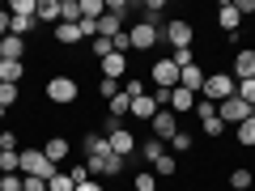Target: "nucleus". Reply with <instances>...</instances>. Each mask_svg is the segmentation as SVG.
Wrapping results in <instances>:
<instances>
[{
    "mask_svg": "<svg viewBox=\"0 0 255 191\" xmlns=\"http://www.w3.org/2000/svg\"><path fill=\"white\" fill-rule=\"evenodd\" d=\"M0 64H4V55H0Z\"/></svg>",
    "mask_w": 255,
    "mask_h": 191,
    "instance_id": "6e6d98bb",
    "label": "nucleus"
},
{
    "mask_svg": "<svg viewBox=\"0 0 255 191\" xmlns=\"http://www.w3.org/2000/svg\"><path fill=\"white\" fill-rule=\"evenodd\" d=\"M34 30H38V17H34V13H21V17H13V13H9V34L26 38V34H34Z\"/></svg>",
    "mask_w": 255,
    "mask_h": 191,
    "instance_id": "a211bd4d",
    "label": "nucleus"
},
{
    "mask_svg": "<svg viewBox=\"0 0 255 191\" xmlns=\"http://www.w3.org/2000/svg\"><path fill=\"white\" fill-rule=\"evenodd\" d=\"M204 77H209V73H204L200 64H187V68H179V85H183L187 94H196V98H200V90H204Z\"/></svg>",
    "mask_w": 255,
    "mask_h": 191,
    "instance_id": "9b49d317",
    "label": "nucleus"
},
{
    "mask_svg": "<svg viewBox=\"0 0 255 191\" xmlns=\"http://www.w3.org/2000/svg\"><path fill=\"white\" fill-rule=\"evenodd\" d=\"M170 110L174 115H191V110H196V94H187L183 85H174L170 90Z\"/></svg>",
    "mask_w": 255,
    "mask_h": 191,
    "instance_id": "dca6fc26",
    "label": "nucleus"
},
{
    "mask_svg": "<svg viewBox=\"0 0 255 191\" xmlns=\"http://www.w3.org/2000/svg\"><path fill=\"white\" fill-rule=\"evenodd\" d=\"M17 170L26 174V179H51L60 166H55L43 149H21V166H17Z\"/></svg>",
    "mask_w": 255,
    "mask_h": 191,
    "instance_id": "f03ea898",
    "label": "nucleus"
},
{
    "mask_svg": "<svg viewBox=\"0 0 255 191\" xmlns=\"http://www.w3.org/2000/svg\"><path fill=\"white\" fill-rule=\"evenodd\" d=\"M21 166V149H0V174H17Z\"/></svg>",
    "mask_w": 255,
    "mask_h": 191,
    "instance_id": "cd10ccee",
    "label": "nucleus"
},
{
    "mask_svg": "<svg viewBox=\"0 0 255 191\" xmlns=\"http://www.w3.org/2000/svg\"><path fill=\"white\" fill-rule=\"evenodd\" d=\"M13 102H17V85H0V106L9 110Z\"/></svg>",
    "mask_w": 255,
    "mask_h": 191,
    "instance_id": "37998d69",
    "label": "nucleus"
},
{
    "mask_svg": "<svg viewBox=\"0 0 255 191\" xmlns=\"http://www.w3.org/2000/svg\"><path fill=\"white\" fill-rule=\"evenodd\" d=\"M153 174H157V179H174V174H179V157H174L170 149H166V153L157 157V166H153Z\"/></svg>",
    "mask_w": 255,
    "mask_h": 191,
    "instance_id": "4be33fe9",
    "label": "nucleus"
},
{
    "mask_svg": "<svg viewBox=\"0 0 255 191\" xmlns=\"http://www.w3.org/2000/svg\"><path fill=\"white\" fill-rule=\"evenodd\" d=\"M47 191H77V183L68 179V174H60V170H55L51 179H47Z\"/></svg>",
    "mask_w": 255,
    "mask_h": 191,
    "instance_id": "72a5a7b5",
    "label": "nucleus"
},
{
    "mask_svg": "<svg viewBox=\"0 0 255 191\" xmlns=\"http://www.w3.org/2000/svg\"><path fill=\"white\" fill-rule=\"evenodd\" d=\"M9 34V9H0V38Z\"/></svg>",
    "mask_w": 255,
    "mask_h": 191,
    "instance_id": "603ef678",
    "label": "nucleus"
},
{
    "mask_svg": "<svg viewBox=\"0 0 255 191\" xmlns=\"http://www.w3.org/2000/svg\"><path fill=\"white\" fill-rule=\"evenodd\" d=\"M43 153H47V157H51V162H55V166H60V162H64V157L73 153V145H68V140H64V136H51V140H47V145H43Z\"/></svg>",
    "mask_w": 255,
    "mask_h": 191,
    "instance_id": "aec40b11",
    "label": "nucleus"
},
{
    "mask_svg": "<svg viewBox=\"0 0 255 191\" xmlns=\"http://www.w3.org/2000/svg\"><path fill=\"white\" fill-rule=\"evenodd\" d=\"M200 132H204L209 140H221V136H226V123H221V115H204V119H200Z\"/></svg>",
    "mask_w": 255,
    "mask_h": 191,
    "instance_id": "b1692460",
    "label": "nucleus"
},
{
    "mask_svg": "<svg viewBox=\"0 0 255 191\" xmlns=\"http://www.w3.org/2000/svg\"><path fill=\"white\" fill-rule=\"evenodd\" d=\"M162 43L170 47V51H183V47H191V43H196V26H191V21H183V17L166 21V30H162Z\"/></svg>",
    "mask_w": 255,
    "mask_h": 191,
    "instance_id": "7ed1b4c3",
    "label": "nucleus"
},
{
    "mask_svg": "<svg viewBox=\"0 0 255 191\" xmlns=\"http://www.w3.org/2000/svg\"><path fill=\"white\" fill-rule=\"evenodd\" d=\"M255 77V47H243L234 55V81H251Z\"/></svg>",
    "mask_w": 255,
    "mask_h": 191,
    "instance_id": "ddd939ff",
    "label": "nucleus"
},
{
    "mask_svg": "<svg viewBox=\"0 0 255 191\" xmlns=\"http://www.w3.org/2000/svg\"><path fill=\"white\" fill-rule=\"evenodd\" d=\"M191 145H196V140H191V132H183V127H179V136L170 140V153H191Z\"/></svg>",
    "mask_w": 255,
    "mask_h": 191,
    "instance_id": "f704fd0d",
    "label": "nucleus"
},
{
    "mask_svg": "<svg viewBox=\"0 0 255 191\" xmlns=\"http://www.w3.org/2000/svg\"><path fill=\"white\" fill-rule=\"evenodd\" d=\"M107 13V0H81V21H98Z\"/></svg>",
    "mask_w": 255,
    "mask_h": 191,
    "instance_id": "c756f323",
    "label": "nucleus"
},
{
    "mask_svg": "<svg viewBox=\"0 0 255 191\" xmlns=\"http://www.w3.org/2000/svg\"><path fill=\"white\" fill-rule=\"evenodd\" d=\"M26 191H47V179H26Z\"/></svg>",
    "mask_w": 255,
    "mask_h": 191,
    "instance_id": "8fccbe9b",
    "label": "nucleus"
},
{
    "mask_svg": "<svg viewBox=\"0 0 255 191\" xmlns=\"http://www.w3.org/2000/svg\"><path fill=\"white\" fill-rule=\"evenodd\" d=\"M196 115H200V119H204V115H217V106H213V102H204V98H196Z\"/></svg>",
    "mask_w": 255,
    "mask_h": 191,
    "instance_id": "49530a36",
    "label": "nucleus"
},
{
    "mask_svg": "<svg viewBox=\"0 0 255 191\" xmlns=\"http://www.w3.org/2000/svg\"><path fill=\"white\" fill-rule=\"evenodd\" d=\"M251 187H255V174L251 170H243V166L230 170V191H251Z\"/></svg>",
    "mask_w": 255,
    "mask_h": 191,
    "instance_id": "a878e982",
    "label": "nucleus"
},
{
    "mask_svg": "<svg viewBox=\"0 0 255 191\" xmlns=\"http://www.w3.org/2000/svg\"><path fill=\"white\" fill-rule=\"evenodd\" d=\"M21 77H26V64H17V60H4V64H0V85H17Z\"/></svg>",
    "mask_w": 255,
    "mask_h": 191,
    "instance_id": "412c9836",
    "label": "nucleus"
},
{
    "mask_svg": "<svg viewBox=\"0 0 255 191\" xmlns=\"http://www.w3.org/2000/svg\"><path fill=\"white\" fill-rule=\"evenodd\" d=\"M85 149H90V157H98V153H111V145H107V136H85Z\"/></svg>",
    "mask_w": 255,
    "mask_h": 191,
    "instance_id": "e433bc0d",
    "label": "nucleus"
},
{
    "mask_svg": "<svg viewBox=\"0 0 255 191\" xmlns=\"http://www.w3.org/2000/svg\"><path fill=\"white\" fill-rule=\"evenodd\" d=\"M234 9H238V17L243 13H255V0H234Z\"/></svg>",
    "mask_w": 255,
    "mask_h": 191,
    "instance_id": "09e8293b",
    "label": "nucleus"
},
{
    "mask_svg": "<svg viewBox=\"0 0 255 191\" xmlns=\"http://www.w3.org/2000/svg\"><path fill=\"white\" fill-rule=\"evenodd\" d=\"M0 149H17V132H4L0 136Z\"/></svg>",
    "mask_w": 255,
    "mask_h": 191,
    "instance_id": "de8ad7c7",
    "label": "nucleus"
},
{
    "mask_svg": "<svg viewBox=\"0 0 255 191\" xmlns=\"http://www.w3.org/2000/svg\"><path fill=\"white\" fill-rule=\"evenodd\" d=\"M149 127H153V140L170 145V140L179 136V115H174V110H157V115L149 119Z\"/></svg>",
    "mask_w": 255,
    "mask_h": 191,
    "instance_id": "9d476101",
    "label": "nucleus"
},
{
    "mask_svg": "<svg viewBox=\"0 0 255 191\" xmlns=\"http://www.w3.org/2000/svg\"><path fill=\"white\" fill-rule=\"evenodd\" d=\"M238 21H243V17H238L234 0H226V4H221V9H217V26L226 30V34H238Z\"/></svg>",
    "mask_w": 255,
    "mask_h": 191,
    "instance_id": "f3484780",
    "label": "nucleus"
},
{
    "mask_svg": "<svg viewBox=\"0 0 255 191\" xmlns=\"http://www.w3.org/2000/svg\"><path fill=\"white\" fill-rule=\"evenodd\" d=\"M85 166H90V179H119L124 174V157H115V153L85 157Z\"/></svg>",
    "mask_w": 255,
    "mask_h": 191,
    "instance_id": "423d86ee",
    "label": "nucleus"
},
{
    "mask_svg": "<svg viewBox=\"0 0 255 191\" xmlns=\"http://www.w3.org/2000/svg\"><path fill=\"white\" fill-rule=\"evenodd\" d=\"M132 191H157V174L153 170H140L136 179H132Z\"/></svg>",
    "mask_w": 255,
    "mask_h": 191,
    "instance_id": "2f4dec72",
    "label": "nucleus"
},
{
    "mask_svg": "<svg viewBox=\"0 0 255 191\" xmlns=\"http://www.w3.org/2000/svg\"><path fill=\"white\" fill-rule=\"evenodd\" d=\"M47 98H51L55 106H68V102L81 98V85H77L68 73H60V77H51V81H47Z\"/></svg>",
    "mask_w": 255,
    "mask_h": 191,
    "instance_id": "20e7f679",
    "label": "nucleus"
},
{
    "mask_svg": "<svg viewBox=\"0 0 255 191\" xmlns=\"http://www.w3.org/2000/svg\"><path fill=\"white\" fill-rule=\"evenodd\" d=\"M90 51L98 55V64H102L107 55H115V43H111V38H94V43H90Z\"/></svg>",
    "mask_w": 255,
    "mask_h": 191,
    "instance_id": "c9c22d12",
    "label": "nucleus"
},
{
    "mask_svg": "<svg viewBox=\"0 0 255 191\" xmlns=\"http://www.w3.org/2000/svg\"><path fill=\"white\" fill-rule=\"evenodd\" d=\"M234 94H238V81H234L230 73H209V77H204V90H200V98H204V102L221 106V102L234 98Z\"/></svg>",
    "mask_w": 255,
    "mask_h": 191,
    "instance_id": "f257e3e1",
    "label": "nucleus"
},
{
    "mask_svg": "<svg viewBox=\"0 0 255 191\" xmlns=\"http://www.w3.org/2000/svg\"><path fill=\"white\" fill-rule=\"evenodd\" d=\"M149 81H153V90H174V85H179V64H174L170 55H162V60L149 68Z\"/></svg>",
    "mask_w": 255,
    "mask_h": 191,
    "instance_id": "6e6552de",
    "label": "nucleus"
},
{
    "mask_svg": "<svg viewBox=\"0 0 255 191\" xmlns=\"http://www.w3.org/2000/svg\"><path fill=\"white\" fill-rule=\"evenodd\" d=\"M98 68H102V77H107V81H124V77H128V55L115 51V55H107Z\"/></svg>",
    "mask_w": 255,
    "mask_h": 191,
    "instance_id": "4468645a",
    "label": "nucleus"
},
{
    "mask_svg": "<svg viewBox=\"0 0 255 191\" xmlns=\"http://www.w3.org/2000/svg\"><path fill=\"white\" fill-rule=\"evenodd\" d=\"M0 136H4V132H0Z\"/></svg>",
    "mask_w": 255,
    "mask_h": 191,
    "instance_id": "4d7b16f0",
    "label": "nucleus"
},
{
    "mask_svg": "<svg viewBox=\"0 0 255 191\" xmlns=\"http://www.w3.org/2000/svg\"><path fill=\"white\" fill-rule=\"evenodd\" d=\"M162 153H166V145H162V140H153V136H149L145 145H140V157H145V166H149V170L157 166V157H162Z\"/></svg>",
    "mask_w": 255,
    "mask_h": 191,
    "instance_id": "393cba45",
    "label": "nucleus"
},
{
    "mask_svg": "<svg viewBox=\"0 0 255 191\" xmlns=\"http://www.w3.org/2000/svg\"><path fill=\"white\" fill-rule=\"evenodd\" d=\"M128 110H132V98H128V94H115V98L107 102V115H111V119H124Z\"/></svg>",
    "mask_w": 255,
    "mask_h": 191,
    "instance_id": "c85d7f7f",
    "label": "nucleus"
},
{
    "mask_svg": "<svg viewBox=\"0 0 255 191\" xmlns=\"http://www.w3.org/2000/svg\"><path fill=\"white\" fill-rule=\"evenodd\" d=\"M238 98H243L247 106H255V77L251 81H238Z\"/></svg>",
    "mask_w": 255,
    "mask_h": 191,
    "instance_id": "58836bf2",
    "label": "nucleus"
},
{
    "mask_svg": "<svg viewBox=\"0 0 255 191\" xmlns=\"http://www.w3.org/2000/svg\"><path fill=\"white\" fill-rule=\"evenodd\" d=\"M55 43H60V47H81L85 43L81 21H60V26H55Z\"/></svg>",
    "mask_w": 255,
    "mask_h": 191,
    "instance_id": "f8f14e48",
    "label": "nucleus"
},
{
    "mask_svg": "<svg viewBox=\"0 0 255 191\" xmlns=\"http://www.w3.org/2000/svg\"><path fill=\"white\" fill-rule=\"evenodd\" d=\"M128 38H132V51H153V47L162 43V30L149 26V21H132V26H128Z\"/></svg>",
    "mask_w": 255,
    "mask_h": 191,
    "instance_id": "39448f33",
    "label": "nucleus"
},
{
    "mask_svg": "<svg viewBox=\"0 0 255 191\" xmlns=\"http://www.w3.org/2000/svg\"><path fill=\"white\" fill-rule=\"evenodd\" d=\"M107 13L119 21H128V0H107Z\"/></svg>",
    "mask_w": 255,
    "mask_h": 191,
    "instance_id": "ea45409f",
    "label": "nucleus"
},
{
    "mask_svg": "<svg viewBox=\"0 0 255 191\" xmlns=\"http://www.w3.org/2000/svg\"><path fill=\"white\" fill-rule=\"evenodd\" d=\"M0 191H4V174H0Z\"/></svg>",
    "mask_w": 255,
    "mask_h": 191,
    "instance_id": "864d4df0",
    "label": "nucleus"
},
{
    "mask_svg": "<svg viewBox=\"0 0 255 191\" xmlns=\"http://www.w3.org/2000/svg\"><path fill=\"white\" fill-rule=\"evenodd\" d=\"M119 94H128V98H132V102H136V98H145V81H136V77H128V81H119Z\"/></svg>",
    "mask_w": 255,
    "mask_h": 191,
    "instance_id": "7c9ffc66",
    "label": "nucleus"
},
{
    "mask_svg": "<svg viewBox=\"0 0 255 191\" xmlns=\"http://www.w3.org/2000/svg\"><path fill=\"white\" fill-rule=\"evenodd\" d=\"M0 55H4V60H17V64H26V38H17V34H4V38H0Z\"/></svg>",
    "mask_w": 255,
    "mask_h": 191,
    "instance_id": "2eb2a0df",
    "label": "nucleus"
},
{
    "mask_svg": "<svg viewBox=\"0 0 255 191\" xmlns=\"http://www.w3.org/2000/svg\"><path fill=\"white\" fill-rule=\"evenodd\" d=\"M4 9H9L13 17H21V13H34V9H38V0H9Z\"/></svg>",
    "mask_w": 255,
    "mask_h": 191,
    "instance_id": "4c0bfd02",
    "label": "nucleus"
},
{
    "mask_svg": "<svg viewBox=\"0 0 255 191\" xmlns=\"http://www.w3.org/2000/svg\"><path fill=\"white\" fill-rule=\"evenodd\" d=\"M4 191H26V174H4Z\"/></svg>",
    "mask_w": 255,
    "mask_h": 191,
    "instance_id": "a19ab883",
    "label": "nucleus"
},
{
    "mask_svg": "<svg viewBox=\"0 0 255 191\" xmlns=\"http://www.w3.org/2000/svg\"><path fill=\"white\" fill-rule=\"evenodd\" d=\"M77 191H107V187H102V183H94V179H90V183H77Z\"/></svg>",
    "mask_w": 255,
    "mask_h": 191,
    "instance_id": "3c124183",
    "label": "nucleus"
},
{
    "mask_svg": "<svg viewBox=\"0 0 255 191\" xmlns=\"http://www.w3.org/2000/svg\"><path fill=\"white\" fill-rule=\"evenodd\" d=\"M217 115H221V123H226V127H238V123H247V119L255 115V106H247V102L234 94V98H226L217 106Z\"/></svg>",
    "mask_w": 255,
    "mask_h": 191,
    "instance_id": "0eeeda50",
    "label": "nucleus"
},
{
    "mask_svg": "<svg viewBox=\"0 0 255 191\" xmlns=\"http://www.w3.org/2000/svg\"><path fill=\"white\" fill-rule=\"evenodd\" d=\"M34 17H38V26H60V0H38Z\"/></svg>",
    "mask_w": 255,
    "mask_h": 191,
    "instance_id": "6ab92c4d",
    "label": "nucleus"
},
{
    "mask_svg": "<svg viewBox=\"0 0 255 191\" xmlns=\"http://www.w3.org/2000/svg\"><path fill=\"white\" fill-rule=\"evenodd\" d=\"M68 179H73V183H90V166H85V162H77L73 170H68Z\"/></svg>",
    "mask_w": 255,
    "mask_h": 191,
    "instance_id": "c03bdc74",
    "label": "nucleus"
},
{
    "mask_svg": "<svg viewBox=\"0 0 255 191\" xmlns=\"http://www.w3.org/2000/svg\"><path fill=\"white\" fill-rule=\"evenodd\" d=\"M98 94H102V98H115V94H119V81H107V77H102V81H98Z\"/></svg>",
    "mask_w": 255,
    "mask_h": 191,
    "instance_id": "a18cd8bd",
    "label": "nucleus"
},
{
    "mask_svg": "<svg viewBox=\"0 0 255 191\" xmlns=\"http://www.w3.org/2000/svg\"><path fill=\"white\" fill-rule=\"evenodd\" d=\"M128 115H136V119H145V123H149V119L157 115V102H153V94H145V98H136Z\"/></svg>",
    "mask_w": 255,
    "mask_h": 191,
    "instance_id": "5701e85b",
    "label": "nucleus"
},
{
    "mask_svg": "<svg viewBox=\"0 0 255 191\" xmlns=\"http://www.w3.org/2000/svg\"><path fill=\"white\" fill-rule=\"evenodd\" d=\"M60 21H81V0H60Z\"/></svg>",
    "mask_w": 255,
    "mask_h": 191,
    "instance_id": "473e14b6",
    "label": "nucleus"
},
{
    "mask_svg": "<svg viewBox=\"0 0 255 191\" xmlns=\"http://www.w3.org/2000/svg\"><path fill=\"white\" fill-rule=\"evenodd\" d=\"M0 119H4V106H0Z\"/></svg>",
    "mask_w": 255,
    "mask_h": 191,
    "instance_id": "5fc2aeb1",
    "label": "nucleus"
},
{
    "mask_svg": "<svg viewBox=\"0 0 255 191\" xmlns=\"http://www.w3.org/2000/svg\"><path fill=\"white\" fill-rule=\"evenodd\" d=\"M234 140H238L243 149H255V115L247 119V123H238V127H234Z\"/></svg>",
    "mask_w": 255,
    "mask_h": 191,
    "instance_id": "bb28decb",
    "label": "nucleus"
},
{
    "mask_svg": "<svg viewBox=\"0 0 255 191\" xmlns=\"http://www.w3.org/2000/svg\"><path fill=\"white\" fill-rule=\"evenodd\" d=\"M102 136H107V145H111V153H115V157H124V162H128V157H132V153H136V136H132V132H128V127H111V132H102Z\"/></svg>",
    "mask_w": 255,
    "mask_h": 191,
    "instance_id": "1a4fd4ad",
    "label": "nucleus"
},
{
    "mask_svg": "<svg viewBox=\"0 0 255 191\" xmlns=\"http://www.w3.org/2000/svg\"><path fill=\"white\" fill-rule=\"evenodd\" d=\"M170 60L179 64V68H187V64H196V51H191V47H183V51H170Z\"/></svg>",
    "mask_w": 255,
    "mask_h": 191,
    "instance_id": "79ce46f5",
    "label": "nucleus"
}]
</instances>
